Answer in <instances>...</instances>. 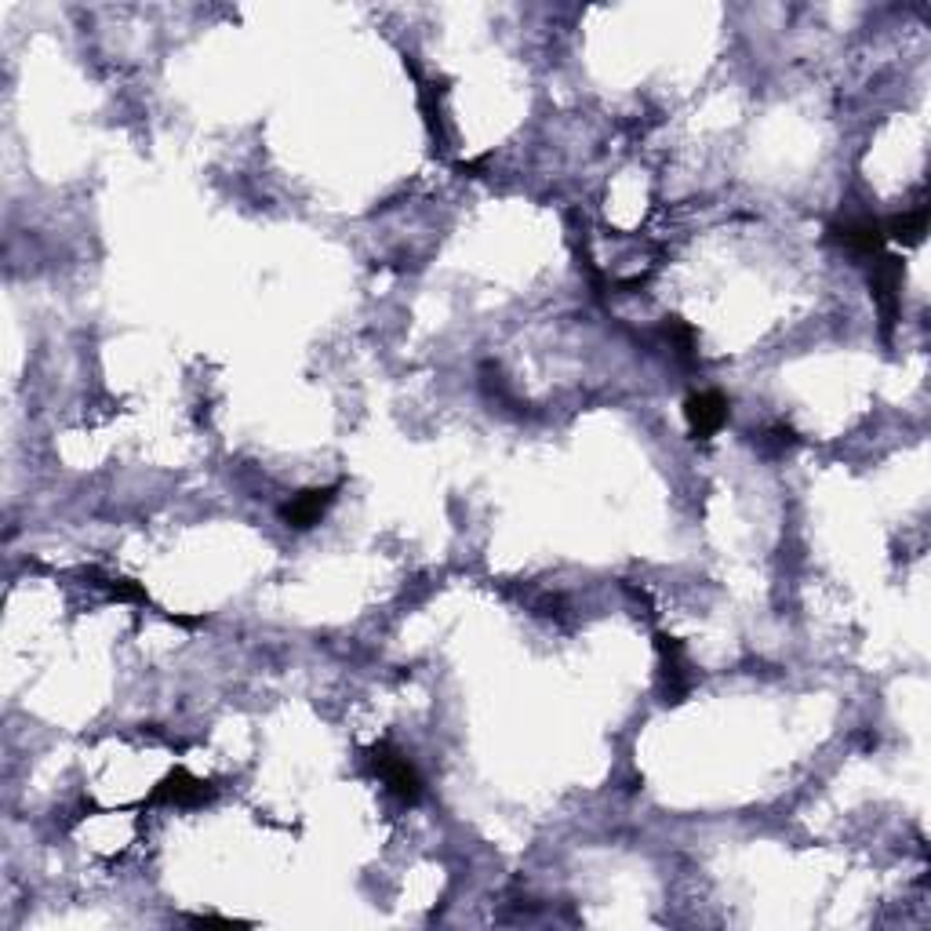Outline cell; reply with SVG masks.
Instances as JSON below:
<instances>
[{"label": "cell", "instance_id": "52a82bcc", "mask_svg": "<svg viewBox=\"0 0 931 931\" xmlns=\"http://www.w3.org/2000/svg\"><path fill=\"white\" fill-rule=\"evenodd\" d=\"M881 226H884V237H888V241H906V244H913V241H921L924 230H928V207H913V212H902V215H895V219L881 222Z\"/></svg>", "mask_w": 931, "mask_h": 931}, {"label": "cell", "instance_id": "ba28073f", "mask_svg": "<svg viewBox=\"0 0 931 931\" xmlns=\"http://www.w3.org/2000/svg\"><path fill=\"white\" fill-rule=\"evenodd\" d=\"M666 336L673 339L677 346V353H691V346H695V331L680 321V317H670V324H666Z\"/></svg>", "mask_w": 931, "mask_h": 931}, {"label": "cell", "instance_id": "7a4b0ae2", "mask_svg": "<svg viewBox=\"0 0 931 931\" xmlns=\"http://www.w3.org/2000/svg\"><path fill=\"white\" fill-rule=\"evenodd\" d=\"M899 281H902V262L892 259V255H877L873 273H870V288H873V299H877V306H881L884 336L892 331L895 317H899Z\"/></svg>", "mask_w": 931, "mask_h": 931}, {"label": "cell", "instance_id": "6da1fadb", "mask_svg": "<svg viewBox=\"0 0 931 931\" xmlns=\"http://www.w3.org/2000/svg\"><path fill=\"white\" fill-rule=\"evenodd\" d=\"M375 768H379V775L386 779V786H390L400 801L415 804V801L423 797V775L415 772V764H411L408 757H400L397 749H390V746H379V749H375Z\"/></svg>", "mask_w": 931, "mask_h": 931}, {"label": "cell", "instance_id": "3957f363", "mask_svg": "<svg viewBox=\"0 0 931 931\" xmlns=\"http://www.w3.org/2000/svg\"><path fill=\"white\" fill-rule=\"evenodd\" d=\"M685 419H688V429H691V437H699V440H710L720 426L728 423V400L720 397L717 390H699V394H691L685 400Z\"/></svg>", "mask_w": 931, "mask_h": 931}, {"label": "cell", "instance_id": "8992f818", "mask_svg": "<svg viewBox=\"0 0 931 931\" xmlns=\"http://www.w3.org/2000/svg\"><path fill=\"white\" fill-rule=\"evenodd\" d=\"M833 237L855 255H881V248L888 241L877 219H855V222H844V226H833Z\"/></svg>", "mask_w": 931, "mask_h": 931}, {"label": "cell", "instance_id": "277c9868", "mask_svg": "<svg viewBox=\"0 0 931 931\" xmlns=\"http://www.w3.org/2000/svg\"><path fill=\"white\" fill-rule=\"evenodd\" d=\"M212 797V786L197 775H190L186 768H175L168 779H164L157 789L149 794V804H175V808H193V804H204Z\"/></svg>", "mask_w": 931, "mask_h": 931}, {"label": "cell", "instance_id": "9c48e42d", "mask_svg": "<svg viewBox=\"0 0 931 931\" xmlns=\"http://www.w3.org/2000/svg\"><path fill=\"white\" fill-rule=\"evenodd\" d=\"M106 586L114 597H120V601H146V590L138 586L135 579H106Z\"/></svg>", "mask_w": 931, "mask_h": 931}, {"label": "cell", "instance_id": "5b68a950", "mask_svg": "<svg viewBox=\"0 0 931 931\" xmlns=\"http://www.w3.org/2000/svg\"><path fill=\"white\" fill-rule=\"evenodd\" d=\"M336 492H339V484H336V488H310V492L295 495V498H291V503L281 510L284 524L299 527V532H306V527H313V524H321V517L328 513V506L336 503Z\"/></svg>", "mask_w": 931, "mask_h": 931}]
</instances>
